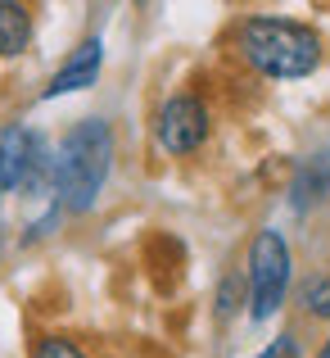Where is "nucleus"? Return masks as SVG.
<instances>
[{"label": "nucleus", "mask_w": 330, "mask_h": 358, "mask_svg": "<svg viewBox=\"0 0 330 358\" xmlns=\"http://www.w3.org/2000/svg\"><path fill=\"white\" fill-rule=\"evenodd\" d=\"M113 173V127L105 118H82L63 131L50 155V191L63 213H91Z\"/></svg>", "instance_id": "obj_1"}, {"label": "nucleus", "mask_w": 330, "mask_h": 358, "mask_svg": "<svg viewBox=\"0 0 330 358\" xmlns=\"http://www.w3.org/2000/svg\"><path fill=\"white\" fill-rule=\"evenodd\" d=\"M235 50L258 78L271 82H299L322 69V36L308 23L276 14H249L235 32Z\"/></svg>", "instance_id": "obj_2"}, {"label": "nucleus", "mask_w": 330, "mask_h": 358, "mask_svg": "<svg viewBox=\"0 0 330 358\" xmlns=\"http://www.w3.org/2000/svg\"><path fill=\"white\" fill-rule=\"evenodd\" d=\"M290 277H294V259H290V245L276 227H262L249 241V272H244V286H249V317L253 322H271L280 313L290 295Z\"/></svg>", "instance_id": "obj_3"}, {"label": "nucleus", "mask_w": 330, "mask_h": 358, "mask_svg": "<svg viewBox=\"0 0 330 358\" xmlns=\"http://www.w3.org/2000/svg\"><path fill=\"white\" fill-rule=\"evenodd\" d=\"M209 131H213V114L195 91H177L154 114V141L172 159H186V155H195V150H204Z\"/></svg>", "instance_id": "obj_4"}, {"label": "nucleus", "mask_w": 330, "mask_h": 358, "mask_svg": "<svg viewBox=\"0 0 330 358\" xmlns=\"http://www.w3.org/2000/svg\"><path fill=\"white\" fill-rule=\"evenodd\" d=\"M100 64H105V41H100V36H87V41L59 64V73H54L50 87L41 91V100H59V96H73V91H87L91 82L100 78Z\"/></svg>", "instance_id": "obj_5"}, {"label": "nucleus", "mask_w": 330, "mask_h": 358, "mask_svg": "<svg viewBox=\"0 0 330 358\" xmlns=\"http://www.w3.org/2000/svg\"><path fill=\"white\" fill-rule=\"evenodd\" d=\"M32 45V9L18 0H0V59H14Z\"/></svg>", "instance_id": "obj_6"}, {"label": "nucleus", "mask_w": 330, "mask_h": 358, "mask_svg": "<svg viewBox=\"0 0 330 358\" xmlns=\"http://www.w3.org/2000/svg\"><path fill=\"white\" fill-rule=\"evenodd\" d=\"M326 191H330V159H313V164H308L303 173L294 177L290 204L303 213V209H313V204H322V195H326Z\"/></svg>", "instance_id": "obj_7"}, {"label": "nucleus", "mask_w": 330, "mask_h": 358, "mask_svg": "<svg viewBox=\"0 0 330 358\" xmlns=\"http://www.w3.org/2000/svg\"><path fill=\"white\" fill-rule=\"evenodd\" d=\"M32 358H87V350L77 341H68V336H41L32 345Z\"/></svg>", "instance_id": "obj_8"}, {"label": "nucleus", "mask_w": 330, "mask_h": 358, "mask_svg": "<svg viewBox=\"0 0 330 358\" xmlns=\"http://www.w3.org/2000/svg\"><path fill=\"white\" fill-rule=\"evenodd\" d=\"M303 313L308 317H322V322L330 317V272H322V277L303 290Z\"/></svg>", "instance_id": "obj_9"}, {"label": "nucleus", "mask_w": 330, "mask_h": 358, "mask_svg": "<svg viewBox=\"0 0 330 358\" xmlns=\"http://www.w3.org/2000/svg\"><path fill=\"white\" fill-rule=\"evenodd\" d=\"M240 290H244L240 277H226L222 281V290H218V317H231L235 308H240Z\"/></svg>", "instance_id": "obj_10"}, {"label": "nucleus", "mask_w": 330, "mask_h": 358, "mask_svg": "<svg viewBox=\"0 0 330 358\" xmlns=\"http://www.w3.org/2000/svg\"><path fill=\"white\" fill-rule=\"evenodd\" d=\"M258 358H299V341L294 336H280V341H271Z\"/></svg>", "instance_id": "obj_11"}, {"label": "nucleus", "mask_w": 330, "mask_h": 358, "mask_svg": "<svg viewBox=\"0 0 330 358\" xmlns=\"http://www.w3.org/2000/svg\"><path fill=\"white\" fill-rule=\"evenodd\" d=\"M317 358H330V336L322 341V350H317Z\"/></svg>", "instance_id": "obj_12"}, {"label": "nucleus", "mask_w": 330, "mask_h": 358, "mask_svg": "<svg viewBox=\"0 0 330 358\" xmlns=\"http://www.w3.org/2000/svg\"><path fill=\"white\" fill-rule=\"evenodd\" d=\"M0 195H5V191H0Z\"/></svg>", "instance_id": "obj_13"}]
</instances>
